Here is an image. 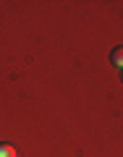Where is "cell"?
Wrapping results in <instances>:
<instances>
[{"instance_id":"obj_1","label":"cell","mask_w":123,"mask_h":157,"mask_svg":"<svg viewBox=\"0 0 123 157\" xmlns=\"http://www.w3.org/2000/svg\"><path fill=\"white\" fill-rule=\"evenodd\" d=\"M110 60H113V66H115V68H121V71H123V47H115V50H113Z\"/></svg>"},{"instance_id":"obj_2","label":"cell","mask_w":123,"mask_h":157,"mask_svg":"<svg viewBox=\"0 0 123 157\" xmlns=\"http://www.w3.org/2000/svg\"><path fill=\"white\" fill-rule=\"evenodd\" d=\"M0 157H18V152L11 144H0Z\"/></svg>"}]
</instances>
